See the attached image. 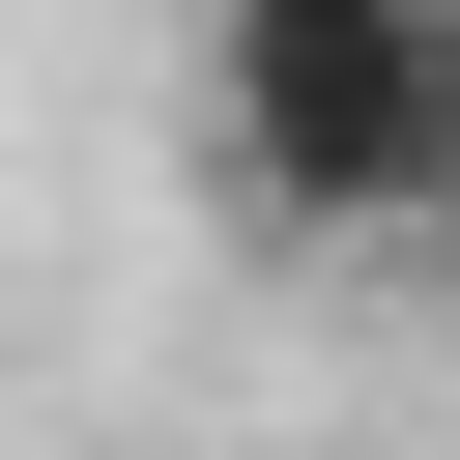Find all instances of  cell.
<instances>
[{
  "mask_svg": "<svg viewBox=\"0 0 460 460\" xmlns=\"http://www.w3.org/2000/svg\"><path fill=\"white\" fill-rule=\"evenodd\" d=\"M460 0H201V172L259 230H431Z\"/></svg>",
  "mask_w": 460,
  "mask_h": 460,
  "instance_id": "obj_1",
  "label": "cell"
},
{
  "mask_svg": "<svg viewBox=\"0 0 460 460\" xmlns=\"http://www.w3.org/2000/svg\"><path fill=\"white\" fill-rule=\"evenodd\" d=\"M431 230H460V115H431Z\"/></svg>",
  "mask_w": 460,
  "mask_h": 460,
  "instance_id": "obj_2",
  "label": "cell"
}]
</instances>
